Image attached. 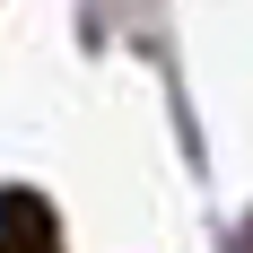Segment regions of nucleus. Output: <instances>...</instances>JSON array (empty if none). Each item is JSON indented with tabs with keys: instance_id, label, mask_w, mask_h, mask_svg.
I'll use <instances>...</instances> for the list:
<instances>
[{
	"instance_id": "obj_1",
	"label": "nucleus",
	"mask_w": 253,
	"mask_h": 253,
	"mask_svg": "<svg viewBox=\"0 0 253 253\" xmlns=\"http://www.w3.org/2000/svg\"><path fill=\"white\" fill-rule=\"evenodd\" d=\"M0 253H61V218L44 192H26V183L0 192Z\"/></svg>"
}]
</instances>
